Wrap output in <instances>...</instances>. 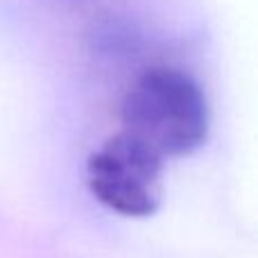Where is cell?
<instances>
[{"label": "cell", "mask_w": 258, "mask_h": 258, "mask_svg": "<svg viewBox=\"0 0 258 258\" xmlns=\"http://www.w3.org/2000/svg\"><path fill=\"white\" fill-rule=\"evenodd\" d=\"M120 132L163 161L192 154L209 138V102L195 77L170 66L143 71L120 102Z\"/></svg>", "instance_id": "cell-1"}, {"label": "cell", "mask_w": 258, "mask_h": 258, "mask_svg": "<svg viewBox=\"0 0 258 258\" xmlns=\"http://www.w3.org/2000/svg\"><path fill=\"white\" fill-rule=\"evenodd\" d=\"M163 165L156 152L118 132L89 156V190L113 213L147 218L156 213L163 197Z\"/></svg>", "instance_id": "cell-2"}]
</instances>
